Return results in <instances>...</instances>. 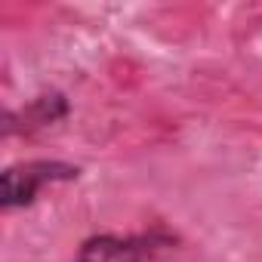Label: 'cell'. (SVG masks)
I'll return each mask as SVG.
<instances>
[{"instance_id": "1", "label": "cell", "mask_w": 262, "mask_h": 262, "mask_svg": "<svg viewBox=\"0 0 262 262\" xmlns=\"http://www.w3.org/2000/svg\"><path fill=\"white\" fill-rule=\"evenodd\" d=\"M77 179V167L62 164V161H28V164H13L0 176V204L4 210L13 207H28L43 185L53 182H68Z\"/></svg>"}, {"instance_id": "2", "label": "cell", "mask_w": 262, "mask_h": 262, "mask_svg": "<svg viewBox=\"0 0 262 262\" xmlns=\"http://www.w3.org/2000/svg\"><path fill=\"white\" fill-rule=\"evenodd\" d=\"M77 262H158V244L151 237L102 234V237H90L80 247Z\"/></svg>"}]
</instances>
